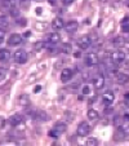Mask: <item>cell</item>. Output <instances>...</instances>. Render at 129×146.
Listing matches in <instances>:
<instances>
[{
  "label": "cell",
  "instance_id": "1",
  "mask_svg": "<svg viewBox=\"0 0 129 146\" xmlns=\"http://www.w3.org/2000/svg\"><path fill=\"white\" fill-rule=\"evenodd\" d=\"M13 58H14V62L23 65V64H26V62H27L28 54H27V52H25L23 49H18V50H16V52H14Z\"/></svg>",
  "mask_w": 129,
  "mask_h": 146
},
{
  "label": "cell",
  "instance_id": "2",
  "mask_svg": "<svg viewBox=\"0 0 129 146\" xmlns=\"http://www.w3.org/2000/svg\"><path fill=\"white\" fill-rule=\"evenodd\" d=\"M91 133V124H88L87 121H81L77 125V136L80 137H87Z\"/></svg>",
  "mask_w": 129,
  "mask_h": 146
},
{
  "label": "cell",
  "instance_id": "3",
  "mask_svg": "<svg viewBox=\"0 0 129 146\" xmlns=\"http://www.w3.org/2000/svg\"><path fill=\"white\" fill-rule=\"evenodd\" d=\"M110 58H111V62H112V64L119 65L125 60V52H123V50H116V52H114L112 54H111Z\"/></svg>",
  "mask_w": 129,
  "mask_h": 146
},
{
  "label": "cell",
  "instance_id": "4",
  "mask_svg": "<svg viewBox=\"0 0 129 146\" xmlns=\"http://www.w3.org/2000/svg\"><path fill=\"white\" fill-rule=\"evenodd\" d=\"M91 44H92V39H91V36H88V35L81 36V38L77 40V45H79V48L83 50L88 49V48L91 47Z\"/></svg>",
  "mask_w": 129,
  "mask_h": 146
},
{
  "label": "cell",
  "instance_id": "5",
  "mask_svg": "<svg viewBox=\"0 0 129 146\" xmlns=\"http://www.w3.org/2000/svg\"><path fill=\"white\" fill-rule=\"evenodd\" d=\"M98 62L99 58L96 53H88L85 56V65L87 66H96V65H98Z\"/></svg>",
  "mask_w": 129,
  "mask_h": 146
},
{
  "label": "cell",
  "instance_id": "6",
  "mask_svg": "<svg viewBox=\"0 0 129 146\" xmlns=\"http://www.w3.org/2000/svg\"><path fill=\"white\" fill-rule=\"evenodd\" d=\"M8 45H11V47H16V45L21 44L22 43V36L19 35V34H12L11 36L8 38Z\"/></svg>",
  "mask_w": 129,
  "mask_h": 146
},
{
  "label": "cell",
  "instance_id": "7",
  "mask_svg": "<svg viewBox=\"0 0 129 146\" xmlns=\"http://www.w3.org/2000/svg\"><path fill=\"white\" fill-rule=\"evenodd\" d=\"M22 121H23V116L21 115V114H13V115L9 116V119H8V123L11 124V125H13V127L21 124Z\"/></svg>",
  "mask_w": 129,
  "mask_h": 146
},
{
  "label": "cell",
  "instance_id": "8",
  "mask_svg": "<svg viewBox=\"0 0 129 146\" xmlns=\"http://www.w3.org/2000/svg\"><path fill=\"white\" fill-rule=\"evenodd\" d=\"M102 101H103L105 105H111V104L115 101V94L111 91H107L106 93L102 94Z\"/></svg>",
  "mask_w": 129,
  "mask_h": 146
},
{
  "label": "cell",
  "instance_id": "9",
  "mask_svg": "<svg viewBox=\"0 0 129 146\" xmlns=\"http://www.w3.org/2000/svg\"><path fill=\"white\" fill-rule=\"evenodd\" d=\"M74 75V71L71 69H63L62 72H61V82L62 83H67L70 82V79L72 78Z\"/></svg>",
  "mask_w": 129,
  "mask_h": 146
},
{
  "label": "cell",
  "instance_id": "10",
  "mask_svg": "<svg viewBox=\"0 0 129 146\" xmlns=\"http://www.w3.org/2000/svg\"><path fill=\"white\" fill-rule=\"evenodd\" d=\"M30 97H28L27 93H22L21 96L18 97V105L22 106V108H27L30 106Z\"/></svg>",
  "mask_w": 129,
  "mask_h": 146
},
{
  "label": "cell",
  "instance_id": "11",
  "mask_svg": "<svg viewBox=\"0 0 129 146\" xmlns=\"http://www.w3.org/2000/svg\"><path fill=\"white\" fill-rule=\"evenodd\" d=\"M63 29H65L67 33L72 34V33H75V31H77V29H79V23H77L76 21H69V22L65 25Z\"/></svg>",
  "mask_w": 129,
  "mask_h": 146
},
{
  "label": "cell",
  "instance_id": "12",
  "mask_svg": "<svg viewBox=\"0 0 129 146\" xmlns=\"http://www.w3.org/2000/svg\"><path fill=\"white\" fill-rule=\"evenodd\" d=\"M116 80H118V83L120 84V86H125V84L129 83V75L124 74V72H118V75H116Z\"/></svg>",
  "mask_w": 129,
  "mask_h": 146
},
{
  "label": "cell",
  "instance_id": "13",
  "mask_svg": "<svg viewBox=\"0 0 129 146\" xmlns=\"http://www.w3.org/2000/svg\"><path fill=\"white\" fill-rule=\"evenodd\" d=\"M52 27L54 30H61V29L65 27V22H63V19L61 17H56L52 21Z\"/></svg>",
  "mask_w": 129,
  "mask_h": 146
},
{
  "label": "cell",
  "instance_id": "14",
  "mask_svg": "<svg viewBox=\"0 0 129 146\" xmlns=\"http://www.w3.org/2000/svg\"><path fill=\"white\" fill-rule=\"evenodd\" d=\"M93 86H94V88H96V89L103 88V87H105V78L102 76V75H98V76L93 80Z\"/></svg>",
  "mask_w": 129,
  "mask_h": 146
},
{
  "label": "cell",
  "instance_id": "15",
  "mask_svg": "<svg viewBox=\"0 0 129 146\" xmlns=\"http://www.w3.org/2000/svg\"><path fill=\"white\" fill-rule=\"evenodd\" d=\"M60 40H61V36L58 33H50L49 35H48L49 44H57V43H60Z\"/></svg>",
  "mask_w": 129,
  "mask_h": 146
},
{
  "label": "cell",
  "instance_id": "16",
  "mask_svg": "<svg viewBox=\"0 0 129 146\" xmlns=\"http://www.w3.org/2000/svg\"><path fill=\"white\" fill-rule=\"evenodd\" d=\"M9 58H11V52H9V49H7V48L0 49V61H1V62H7V61H9Z\"/></svg>",
  "mask_w": 129,
  "mask_h": 146
},
{
  "label": "cell",
  "instance_id": "17",
  "mask_svg": "<svg viewBox=\"0 0 129 146\" xmlns=\"http://www.w3.org/2000/svg\"><path fill=\"white\" fill-rule=\"evenodd\" d=\"M54 129H57L60 133H63V132H66L67 125L65 123H62V121H58V123L54 124Z\"/></svg>",
  "mask_w": 129,
  "mask_h": 146
},
{
  "label": "cell",
  "instance_id": "18",
  "mask_svg": "<svg viewBox=\"0 0 129 146\" xmlns=\"http://www.w3.org/2000/svg\"><path fill=\"white\" fill-rule=\"evenodd\" d=\"M87 115H88L89 120H96V119H98V111L94 110V109H89Z\"/></svg>",
  "mask_w": 129,
  "mask_h": 146
},
{
  "label": "cell",
  "instance_id": "19",
  "mask_svg": "<svg viewBox=\"0 0 129 146\" xmlns=\"http://www.w3.org/2000/svg\"><path fill=\"white\" fill-rule=\"evenodd\" d=\"M34 27L39 31H45V29L48 27V23L47 22H40V21H39V22L34 23Z\"/></svg>",
  "mask_w": 129,
  "mask_h": 146
},
{
  "label": "cell",
  "instance_id": "20",
  "mask_svg": "<svg viewBox=\"0 0 129 146\" xmlns=\"http://www.w3.org/2000/svg\"><path fill=\"white\" fill-rule=\"evenodd\" d=\"M44 47H45V41H43V40L36 41L35 44H34V52H40Z\"/></svg>",
  "mask_w": 129,
  "mask_h": 146
},
{
  "label": "cell",
  "instance_id": "21",
  "mask_svg": "<svg viewBox=\"0 0 129 146\" xmlns=\"http://www.w3.org/2000/svg\"><path fill=\"white\" fill-rule=\"evenodd\" d=\"M9 25V21H8V17L7 16H0V27H7Z\"/></svg>",
  "mask_w": 129,
  "mask_h": 146
},
{
  "label": "cell",
  "instance_id": "22",
  "mask_svg": "<svg viewBox=\"0 0 129 146\" xmlns=\"http://www.w3.org/2000/svg\"><path fill=\"white\" fill-rule=\"evenodd\" d=\"M85 145H88V146H97V145H98V140H97V138H94V137L87 138Z\"/></svg>",
  "mask_w": 129,
  "mask_h": 146
},
{
  "label": "cell",
  "instance_id": "23",
  "mask_svg": "<svg viewBox=\"0 0 129 146\" xmlns=\"http://www.w3.org/2000/svg\"><path fill=\"white\" fill-rule=\"evenodd\" d=\"M81 93L84 94V96H87V94H91V93H92L91 86H88V84H85V86H83V87H81Z\"/></svg>",
  "mask_w": 129,
  "mask_h": 146
},
{
  "label": "cell",
  "instance_id": "24",
  "mask_svg": "<svg viewBox=\"0 0 129 146\" xmlns=\"http://www.w3.org/2000/svg\"><path fill=\"white\" fill-rule=\"evenodd\" d=\"M9 13H11V16L14 17V18H17V17L19 16V11L17 7H12V8L9 9Z\"/></svg>",
  "mask_w": 129,
  "mask_h": 146
},
{
  "label": "cell",
  "instance_id": "25",
  "mask_svg": "<svg viewBox=\"0 0 129 146\" xmlns=\"http://www.w3.org/2000/svg\"><path fill=\"white\" fill-rule=\"evenodd\" d=\"M7 75H8V70L5 67H0V82H3Z\"/></svg>",
  "mask_w": 129,
  "mask_h": 146
},
{
  "label": "cell",
  "instance_id": "26",
  "mask_svg": "<svg viewBox=\"0 0 129 146\" xmlns=\"http://www.w3.org/2000/svg\"><path fill=\"white\" fill-rule=\"evenodd\" d=\"M71 50H72V47H71V44H70V43H65V44L62 45V52L70 53Z\"/></svg>",
  "mask_w": 129,
  "mask_h": 146
},
{
  "label": "cell",
  "instance_id": "27",
  "mask_svg": "<svg viewBox=\"0 0 129 146\" xmlns=\"http://www.w3.org/2000/svg\"><path fill=\"white\" fill-rule=\"evenodd\" d=\"M48 135H49V137H52V138H57V137H60L61 133L58 132L57 129H54V128H53V129L49 131V133H48Z\"/></svg>",
  "mask_w": 129,
  "mask_h": 146
},
{
  "label": "cell",
  "instance_id": "28",
  "mask_svg": "<svg viewBox=\"0 0 129 146\" xmlns=\"http://www.w3.org/2000/svg\"><path fill=\"white\" fill-rule=\"evenodd\" d=\"M123 44H124L123 38H115V40H114V45L115 47H123Z\"/></svg>",
  "mask_w": 129,
  "mask_h": 146
},
{
  "label": "cell",
  "instance_id": "29",
  "mask_svg": "<svg viewBox=\"0 0 129 146\" xmlns=\"http://www.w3.org/2000/svg\"><path fill=\"white\" fill-rule=\"evenodd\" d=\"M18 3L22 8H27L28 7V0H18Z\"/></svg>",
  "mask_w": 129,
  "mask_h": 146
},
{
  "label": "cell",
  "instance_id": "30",
  "mask_svg": "<svg viewBox=\"0 0 129 146\" xmlns=\"http://www.w3.org/2000/svg\"><path fill=\"white\" fill-rule=\"evenodd\" d=\"M65 116H66L67 120H74V114H72L71 111H66V113H65Z\"/></svg>",
  "mask_w": 129,
  "mask_h": 146
},
{
  "label": "cell",
  "instance_id": "31",
  "mask_svg": "<svg viewBox=\"0 0 129 146\" xmlns=\"http://www.w3.org/2000/svg\"><path fill=\"white\" fill-rule=\"evenodd\" d=\"M120 120H121V116H120V115L115 116V118H114V124H115V125H121Z\"/></svg>",
  "mask_w": 129,
  "mask_h": 146
},
{
  "label": "cell",
  "instance_id": "32",
  "mask_svg": "<svg viewBox=\"0 0 129 146\" xmlns=\"http://www.w3.org/2000/svg\"><path fill=\"white\" fill-rule=\"evenodd\" d=\"M4 38H5V31H4L3 27H1V29H0V43H3Z\"/></svg>",
  "mask_w": 129,
  "mask_h": 146
},
{
  "label": "cell",
  "instance_id": "33",
  "mask_svg": "<svg viewBox=\"0 0 129 146\" xmlns=\"http://www.w3.org/2000/svg\"><path fill=\"white\" fill-rule=\"evenodd\" d=\"M5 124H7V120L3 116H0V129H3V128L5 127Z\"/></svg>",
  "mask_w": 129,
  "mask_h": 146
},
{
  "label": "cell",
  "instance_id": "34",
  "mask_svg": "<svg viewBox=\"0 0 129 146\" xmlns=\"http://www.w3.org/2000/svg\"><path fill=\"white\" fill-rule=\"evenodd\" d=\"M121 31H123V33H129V23L121 25Z\"/></svg>",
  "mask_w": 129,
  "mask_h": 146
},
{
  "label": "cell",
  "instance_id": "35",
  "mask_svg": "<svg viewBox=\"0 0 129 146\" xmlns=\"http://www.w3.org/2000/svg\"><path fill=\"white\" fill-rule=\"evenodd\" d=\"M26 21H27L26 18H21V19H19V22L17 21V23H19V26H26V23H27Z\"/></svg>",
  "mask_w": 129,
  "mask_h": 146
},
{
  "label": "cell",
  "instance_id": "36",
  "mask_svg": "<svg viewBox=\"0 0 129 146\" xmlns=\"http://www.w3.org/2000/svg\"><path fill=\"white\" fill-rule=\"evenodd\" d=\"M61 1H62L63 5H70V4L74 3V0H61Z\"/></svg>",
  "mask_w": 129,
  "mask_h": 146
},
{
  "label": "cell",
  "instance_id": "37",
  "mask_svg": "<svg viewBox=\"0 0 129 146\" xmlns=\"http://www.w3.org/2000/svg\"><path fill=\"white\" fill-rule=\"evenodd\" d=\"M35 11H36V14H38V16H41V14H43V8H36Z\"/></svg>",
  "mask_w": 129,
  "mask_h": 146
},
{
  "label": "cell",
  "instance_id": "38",
  "mask_svg": "<svg viewBox=\"0 0 129 146\" xmlns=\"http://www.w3.org/2000/svg\"><path fill=\"white\" fill-rule=\"evenodd\" d=\"M41 91V87L40 86H36L35 88H34V93H38V92H40Z\"/></svg>",
  "mask_w": 129,
  "mask_h": 146
},
{
  "label": "cell",
  "instance_id": "39",
  "mask_svg": "<svg viewBox=\"0 0 129 146\" xmlns=\"http://www.w3.org/2000/svg\"><path fill=\"white\" fill-rule=\"evenodd\" d=\"M48 3H49L50 5L54 7V5H57V0H48Z\"/></svg>",
  "mask_w": 129,
  "mask_h": 146
},
{
  "label": "cell",
  "instance_id": "40",
  "mask_svg": "<svg viewBox=\"0 0 129 146\" xmlns=\"http://www.w3.org/2000/svg\"><path fill=\"white\" fill-rule=\"evenodd\" d=\"M23 36H25V38H30V36H31V33H30V31H26Z\"/></svg>",
  "mask_w": 129,
  "mask_h": 146
},
{
  "label": "cell",
  "instance_id": "41",
  "mask_svg": "<svg viewBox=\"0 0 129 146\" xmlns=\"http://www.w3.org/2000/svg\"><path fill=\"white\" fill-rule=\"evenodd\" d=\"M124 118H125V119H126V120H128V121H129V114H124Z\"/></svg>",
  "mask_w": 129,
  "mask_h": 146
},
{
  "label": "cell",
  "instance_id": "42",
  "mask_svg": "<svg viewBox=\"0 0 129 146\" xmlns=\"http://www.w3.org/2000/svg\"><path fill=\"white\" fill-rule=\"evenodd\" d=\"M74 56H75V57H80V56H81V53H75Z\"/></svg>",
  "mask_w": 129,
  "mask_h": 146
},
{
  "label": "cell",
  "instance_id": "43",
  "mask_svg": "<svg viewBox=\"0 0 129 146\" xmlns=\"http://www.w3.org/2000/svg\"><path fill=\"white\" fill-rule=\"evenodd\" d=\"M125 98L129 100V92H128V93H125Z\"/></svg>",
  "mask_w": 129,
  "mask_h": 146
},
{
  "label": "cell",
  "instance_id": "44",
  "mask_svg": "<svg viewBox=\"0 0 129 146\" xmlns=\"http://www.w3.org/2000/svg\"><path fill=\"white\" fill-rule=\"evenodd\" d=\"M126 7L129 8V0H126Z\"/></svg>",
  "mask_w": 129,
  "mask_h": 146
},
{
  "label": "cell",
  "instance_id": "45",
  "mask_svg": "<svg viewBox=\"0 0 129 146\" xmlns=\"http://www.w3.org/2000/svg\"><path fill=\"white\" fill-rule=\"evenodd\" d=\"M126 40H128V41H129V36H128V39H126Z\"/></svg>",
  "mask_w": 129,
  "mask_h": 146
},
{
  "label": "cell",
  "instance_id": "46",
  "mask_svg": "<svg viewBox=\"0 0 129 146\" xmlns=\"http://www.w3.org/2000/svg\"><path fill=\"white\" fill-rule=\"evenodd\" d=\"M128 53H129V49H128Z\"/></svg>",
  "mask_w": 129,
  "mask_h": 146
}]
</instances>
